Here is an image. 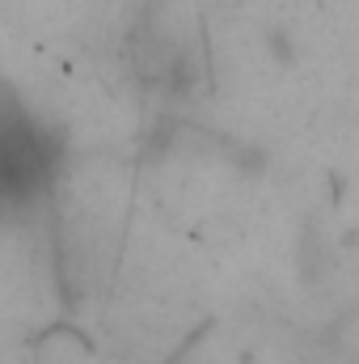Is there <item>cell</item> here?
Returning <instances> with one entry per match:
<instances>
[{
    "instance_id": "1",
    "label": "cell",
    "mask_w": 359,
    "mask_h": 364,
    "mask_svg": "<svg viewBox=\"0 0 359 364\" xmlns=\"http://www.w3.org/2000/svg\"><path fill=\"white\" fill-rule=\"evenodd\" d=\"M51 170L43 132L21 110H0V203H21Z\"/></svg>"
}]
</instances>
